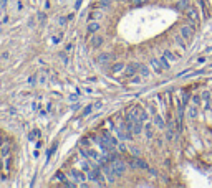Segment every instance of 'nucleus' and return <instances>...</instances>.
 I'll use <instances>...</instances> for the list:
<instances>
[{"label": "nucleus", "mask_w": 212, "mask_h": 188, "mask_svg": "<svg viewBox=\"0 0 212 188\" xmlns=\"http://www.w3.org/2000/svg\"><path fill=\"white\" fill-rule=\"evenodd\" d=\"M103 45V37H99V35H95L91 40V46L93 48H98V46H101Z\"/></svg>", "instance_id": "11"}, {"label": "nucleus", "mask_w": 212, "mask_h": 188, "mask_svg": "<svg viewBox=\"0 0 212 188\" xmlns=\"http://www.w3.org/2000/svg\"><path fill=\"white\" fill-rule=\"evenodd\" d=\"M70 177H72L73 180H76V181H85V175L80 172V170H72V172H70Z\"/></svg>", "instance_id": "10"}, {"label": "nucleus", "mask_w": 212, "mask_h": 188, "mask_svg": "<svg viewBox=\"0 0 212 188\" xmlns=\"http://www.w3.org/2000/svg\"><path fill=\"white\" fill-rule=\"evenodd\" d=\"M98 30H99V23H96V22H93V23H90V25L86 27L88 33H96Z\"/></svg>", "instance_id": "12"}, {"label": "nucleus", "mask_w": 212, "mask_h": 188, "mask_svg": "<svg viewBox=\"0 0 212 188\" xmlns=\"http://www.w3.org/2000/svg\"><path fill=\"white\" fill-rule=\"evenodd\" d=\"M149 66L152 68V71H154L156 74H161V73L164 71V68H162L161 61H159V60H156V58H152V60L149 61Z\"/></svg>", "instance_id": "6"}, {"label": "nucleus", "mask_w": 212, "mask_h": 188, "mask_svg": "<svg viewBox=\"0 0 212 188\" xmlns=\"http://www.w3.org/2000/svg\"><path fill=\"white\" fill-rule=\"evenodd\" d=\"M56 178H58V180H61V181H65V175H63L61 172H58V173H56Z\"/></svg>", "instance_id": "27"}, {"label": "nucleus", "mask_w": 212, "mask_h": 188, "mask_svg": "<svg viewBox=\"0 0 212 188\" xmlns=\"http://www.w3.org/2000/svg\"><path fill=\"white\" fill-rule=\"evenodd\" d=\"M121 69H125V64H123V63H118V64H114V66L111 68V71H113V73H118V71H121Z\"/></svg>", "instance_id": "17"}, {"label": "nucleus", "mask_w": 212, "mask_h": 188, "mask_svg": "<svg viewBox=\"0 0 212 188\" xmlns=\"http://www.w3.org/2000/svg\"><path fill=\"white\" fill-rule=\"evenodd\" d=\"M138 69H139V64H128V66H125V76L131 78L133 74H136Z\"/></svg>", "instance_id": "8"}, {"label": "nucleus", "mask_w": 212, "mask_h": 188, "mask_svg": "<svg viewBox=\"0 0 212 188\" xmlns=\"http://www.w3.org/2000/svg\"><path fill=\"white\" fill-rule=\"evenodd\" d=\"M81 2H83V0H76V2H75V10H78L81 7Z\"/></svg>", "instance_id": "26"}, {"label": "nucleus", "mask_w": 212, "mask_h": 188, "mask_svg": "<svg viewBox=\"0 0 212 188\" xmlns=\"http://www.w3.org/2000/svg\"><path fill=\"white\" fill-rule=\"evenodd\" d=\"M176 42H178V43H179V46H181V48H182V50H184V48H186V40H184V38H182V37H181V35H178V37H176Z\"/></svg>", "instance_id": "16"}, {"label": "nucleus", "mask_w": 212, "mask_h": 188, "mask_svg": "<svg viewBox=\"0 0 212 188\" xmlns=\"http://www.w3.org/2000/svg\"><path fill=\"white\" fill-rule=\"evenodd\" d=\"M101 137H103V139H104V140H106V142H108V144H109L111 147L118 145V140H116V139H114L113 136H111L109 132H106V131H104V132H101Z\"/></svg>", "instance_id": "9"}, {"label": "nucleus", "mask_w": 212, "mask_h": 188, "mask_svg": "<svg viewBox=\"0 0 212 188\" xmlns=\"http://www.w3.org/2000/svg\"><path fill=\"white\" fill-rule=\"evenodd\" d=\"M134 3H143V2H146V0H133Z\"/></svg>", "instance_id": "29"}, {"label": "nucleus", "mask_w": 212, "mask_h": 188, "mask_svg": "<svg viewBox=\"0 0 212 188\" xmlns=\"http://www.w3.org/2000/svg\"><path fill=\"white\" fill-rule=\"evenodd\" d=\"M164 56H166V58H167V61H171V63H174V61H176V58H178L172 51H169V50L164 51Z\"/></svg>", "instance_id": "13"}, {"label": "nucleus", "mask_w": 212, "mask_h": 188, "mask_svg": "<svg viewBox=\"0 0 212 188\" xmlns=\"http://www.w3.org/2000/svg\"><path fill=\"white\" fill-rule=\"evenodd\" d=\"M209 97H210V94H209V92H204V94H202V99H204V102H205V106H207V104H209Z\"/></svg>", "instance_id": "23"}, {"label": "nucleus", "mask_w": 212, "mask_h": 188, "mask_svg": "<svg viewBox=\"0 0 212 188\" xmlns=\"http://www.w3.org/2000/svg\"><path fill=\"white\" fill-rule=\"evenodd\" d=\"M179 35L186 40V42H191V40H192V35H194L192 27H189V25H182L181 30H179Z\"/></svg>", "instance_id": "2"}, {"label": "nucleus", "mask_w": 212, "mask_h": 188, "mask_svg": "<svg viewBox=\"0 0 212 188\" xmlns=\"http://www.w3.org/2000/svg\"><path fill=\"white\" fill-rule=\"evenodd\" d=\"M187 17H189L191 20H194V22H197V13H196L194 8H187Z\"/></svg>", "instance_id": "14"}, {"label": "nucleus", "mask_w": 212, "mask_h": 188, "mask_svg": "<svg viewBox=\"0 0 212 188\" xmlns=\"http://www.w3.org/2000/svg\"><path fill=\"white\" fill-rule=\"evenodd\" d=\"M111 168L114 170V173L116 175H123L126 172V163L125 162H121V160H118V158H113V160H111Z\"/></svg>", "instance_id": "1"}, {"label": "nucleus", "mask_w": 212, "mask_h": 188, "mask_svg": "<svg viewBox=\"0 0 212 188\" xmlns=\"http://www.w3.org/2000/svg\"><path fill=\"white\" fill-rule=\"evenodd\" d=\"M131 116L134 117V119L141 121V122L148 119V114L144 112V109H143V107H134V109H133V112H131Z\"/></svg>", "instance_id": "5"}, {"label": "nucleus", "mask_w": 212, "mask_h": 188, "mask_svg": "<svg viewBox=\"0 0 212 188\" xmlns=\"http://www.w3.org/2000/svg\"><path fill=\"white\" fill-rule=\"evenodd\" d=\"M139 71H141V74H143V78H148L149 76V69L146 66H143V64H139Z\"/></svg>", "instance_id": "15"}, {"label": "nucleus", "mask_w": 212, "mask_h": 188, "mask_svg": "<svg viewBox=\"0 0 212 188\" xmlns=\"http://www.w3.org/2000/svg\"><path fill=\"white\" fill-rule=\"evenodd\" d=\"M113 60H114L113 53H101V55L98 56V63H101V64H106V63H109Z\"/></svg>", "instance_id": "7"}, {"label": "nucleus", "mask_w": 212, "mask_h": 188, "mask_svg": "<svg viewBox=\"0 0 212 188\" xmlns=\"http://www.w3.org/2000/svg\"><path fill=\"white\" fill-rule=\"evenodd\" d=\"M159 61H161V64H162V68H164V69H169V63H166V61H167V58H166V56H162Z\"/></svg>", "instance_id": "19"}, {"label": "nucleus", "mask_w": 212, "mask_h": 188, "mask_svg": "<svg viewBox=\"0 0 212 188\" xmlns=\"http://www.w3.org/2000/svg\"><path fill=\"white\" fill-rule=\"evenodd\" d=\"M197 116V109L196 107H191L189 109V117H196Z\"/></svg>", "instance_id": "24"}, {"label": "nucleus", "mask_w": 212, "mask_h": 188, "mask_svg": "<svg viewBox=\"0 0 212 188\" xmlns=\"http://www.w3.org/2000/svg\"><path fill=\"white\" fill-rule=\"evenodd\" d=\"M109 5H111L109 0H99V7H104L106 8V7H109Z\"/></svg>", "instance_id": "22"}, {"label": "nucleus", "mask_w": 212, "mask_h": 188, "mask_svg": "<svg viewBox=\"0 0 212 188\" xmlns=\"http://www.w3.org/2000/svg\"><path fill=\"white\" fill-rule=\"evenodd\" d=\"M129 165H131L133 168H143V170H148V168H149L148 163H146L143 158H138V157L131 158V160H129Z\"/></svg>", "instance_id": "3"}, {"label": "nucleus", "mask_w": 212, "mask_h": 188, "mask_svg": "<svg viewBox=\"0 0 212 188\" xmlns=\"http://www.w3.org/2000/svg\"><path fill=\"white\" fill-rule=\"evenodd\" d=\"M178 8H181V10L187 8V0H179V2H178Z\"/></svg>", "instance_id": "18"}, {"label": "nucleus", "mask_w": 212, "mask_h": 188, "mask_svg": "<svg viewBox=\"0 0 212 188\" xmlns=\"http://www.w3.org/2000/svg\"><path fill=\"white\" fill-rule=\"evenodd\" d=\"M154 119H156V126H157V127H164V122H162V119H161V117H159V116H156Z\"/></svg>", "instance_id": "20"}, {"label": "nucleus", "mask_w": 212, "mask_h": 188, "mask_svg": "<svg viewBox=\"0 0 212 188\" xmlns=\"http://www.w3.org/2000/svg\"><path fill=\"white\" fill-rule=\"evenodd\" d=\"M91 111H93V106H88V107H86V109L83 111V114H85V116H88V114L91 112Z\"/></svg>", "instance_id": "25"}, {"label": "nucleus", "mask_w": 212, "mask_h": 188, "mask_svg": "<svg viewBox=\"0 0 212 188\" xmlns=\"http://www.w3.org/2000/svg\"><path fill=\"white\" fill-rule=\"evenodd\" d=\"M88 178L93 180V181H96V183H99V185H103V175L99 173V170H98V168L90 170V172H88Z\"/></svg>", "instance_id": "4"}, {"label": "nucleus", "mask_w": 212, "mask_h": 188, "mask_svg": "<svg viewBox=\"0 0 212 188\" xmlns=\"http://www.w3.org/2000/svg\"><path fill=\"white\" fill-rule=\"evenodd\" d=\"M146 134H148V137H152V126L151 124L146 126Z\"/></svg>", "instance_id": "21"}, {"label": "nucleus", "mask_w": 212, "mask_h": 188, "mask_svg": "<svg viewBox=\"0 0 212 188\" xmlns=\"http://www.w3.org/2000/svg\"><path fill=\"white\" fill-rule=\"evenodd\" d=\"M38 20L43 23V20H45V13H40V15H38Z\"/></svg>", "instance_id": "28"}]
</instances>
